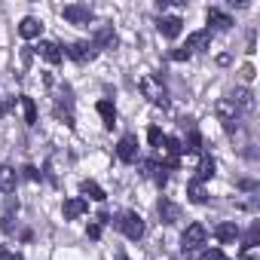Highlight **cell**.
Returning a JSON list of instances; mask_svg holds the SVG:
<instances>
[{
	"label": "cell",
	"instance_id": "6da1fadb",
	"mask_svg": "<svg viewBox=\"0 0 260 260\" xmlns=\"http://www.w3.org/2000/svg\"><path fill=\"white\" fill-rule=\"evenodd\" d=\"M116 226L122 230L125 239H132V242H138V239L144 236V220H141V214H135V211H125V214L116 220Z\"/></svg>",
	"mask_w": 260,
	"mask_h": 260
},
{
	"label": "cell",
	"instance_id": "7a4b0ae2",
	"mask_svg": "<svg viewBox=\"0 0 260 260\" xmlns=\"http://www.w3.org/2000/svg\"><path fill=\"white\" fill-rule=\"evenodd\" d=\"M205 239H208V230H205L202 223H190V226L184 230V236H181V248H184V251H199V248L205 245Z\"/></svg>",
	"mask_w": 260,
	"mask_h": 260
},
{
	"label": "cell",
	"instance_id": "3957f363",
	"mask_svg": "<svg viewBox=\"0 0 260 260\" xmlns=\"http://www.w3.org/2000/svg\"><path fill=\"white\" fill-rule=\"evenodd\" d=\"M217 116H220V122H223V128L233 135L236 128H239V110L233 107V101L230 98H223V101H217Z\"/></svg>",
	"mask_w": 260,
	"mask_h": 260
},
{
	"label": "cell",
	"instance_id": "277c9868",
	"mask_svg": "<svg viewBox=\"0 0 260 260\" xmlns=\"http://www.w3.org/2000/svg\"><path fill=\"white\" fill-rule=\"evenodd\" d=\"M116 156H119L122 162H138V138H135V135L119 138V144H116Z\"/></svg>",
	"mask_w": 260,
	"mask_h": 260
},
{
	"label": "cell",
	"instance_id": "5b68a950",
	"mask_svg": "<svg viewBox=\"0 0 260 260\" xmlns=\"http://www.w3.org/2000/svg\"><path fill=\"white\" fill-rule=\"evenodd\" d=\"M61 16H64L71 25H89V22H92V10L83 7V4H71V7H64Z\"/></svg>",
	"mask_w": 260,
	"mask_h": 260
},
{
	"label": "cell",
	"instance_id": "8992f818",
	"mask_svg": "<svg viewBox=\"0 0 260 260\" xmlns=\"http://www.w3.org/2000/svg\"><path fill=\"white\" fill-rule=\"evenodd\" d=\"M68 55H71L74 61H92V58L98 55V49H95V43H92V40H80V43L68 46Z\"/></svg>",
	"mask_w": 260,
	"mask_h": 260
},
{
	"label": "cell",
	"instance_id": "52a82bcc",
	"mask_svg": "<svg viewBox=\"0 0 260 260\" xmlns=\"http://www.w3.org/2000/svg\"><path fill=\"white\" fill-rule=\"evenodd\" d=\"M230 101H233L236 110H245V113L254 110V92H251V89H236V92L230 95Z\"/></svg>",
	"mask_w": 260,
	"mask_h": 260
},
{
	"label": "cell",
	"instance_id": "ba28073f",
	"mask_svg": "<svg viewBox=\"0 0 260 260\" xmlns=\"http://www.w3.org/2000/svg\"><path fill=\"white\" fill-rule=\"evenodd\" d=\"M156 28H159V34H162V37H169V40H175V37L181 34V28H184V22H181L178 16H166V19H159V25H156Z\"/></svg>",
	"mask_w": 260,
	"mask_h": 260
},
{
	"label": "cell",
	"instance_id": "9c48e42d",
	"mask_svg": "<svg viewBox=\"0 0 260 260\" xmlns=\"http://www.w3.org/2000/svg\"><path fill=\"white\" fill-rule=\"evenodd\" d=\"M92 43H95L98 52H101V49H116V34H113V28H98L95 37H92Z\"/></svg>",
	"mask_w": 260,
	"mask_h": 260
},
{
	"label": "cell",
	"instance_id": "30bf717a",
	"mask_svg": "<svg viewBox=\"0 0 260 260\" xmlns=\"http://www.w3.org/2000/svg\"><path fill=\"white\" fill-rule=\"evenodd\" d=\"M208 46H211V34H208V31H196V34L187 37V49H190V55H193V52H205Z\"/></svg>",
	"mask_w": 260,
	"mask_h": 260
},
{
	"label": "cell",
	"instance_id": "8fae6325",
	"mask_svg": "<svg viewBox=\"0 0 260 260\" xmlns=\"http://www.w3.org/2000/svg\"><path fill=\"white\" fill-rule=\"evenodd\" d=\"M214 236H217V242L230 245V242H236V239H239V226H236L233 220H223V223H217V226H214Z\"/></svg>",
	"mask_w": 260,
	"mask_h": 260
},
{
	"label": "cell",
	"instance_id": "7c38bea8",
	"mask_svg": "<svg viewBox=\"0 0 260 260\" xmlns=\"http://www.w3.org/2000/svg\"><path fill=\"white\" fill-rule=\"evenodd\" d=\"M37 55H40V58H46L49 64H58V61H61V49H58V43H49V40H40Z\"/></svg>",
	"mask_w": 260,
	"mask_h": 260
},
{
	"label": "cell",
	"instance_id": "4fadbf2b",
	"mask_svg": "<svg viewBox=\"0 0 260 260\" xmlns=\"http://www.w3.org/2000/svg\"><path fill=\"white\" fill-rule=\"evenodd\" d=\"M40 31H43V25H40L34 16H28V19H22V22H19V34H22L25 40H34V37H40Z\"/></svg>",
	"mask_w": 260,
	"mask_h": 260
},
{
	"label": "cell",
	"instance_id": "5bb4252c",
	"mask_svg": "<svg viewBox=\"0 0 260 260\" xmlns=\"http://www.w3.org/2000/svg\"><path fill=\"white\" fill-rule=\"evenodd\" d=\"M86 208H89V205H86V199H80V196H71V199H64V220H74V217H80Z\"/></svg>",
	"mask_w": 260,
	"mask_h": 260
},
{
	"label": "cell",
	"instance_id": "9a60e30c",
	"mask_svg": "<svg viewBox=\"0 0 260 260\" xmlns=\"http://www.w3.org/2000/svg\"><path fill=\"white\" fill-rule=\"evenodd\" d=\"M159 217H162V223H178L181 220V208L175 202H169V199H159Z\"/></svg>",
	"mask_w": 260,
	"mask_h": 260
},
{
	"label": "cell",
	"instance_id": "2e32d148",
	"mask_svg": "<svg viewBox=\"0 0 260 260\" xmlns=\"http://www.w3.org/2000/svg\"><path fill=\"white\" fill-rule=\"evenodd\" d=\"M16 181H19L16 169L0 166V190H4V193H16Z\"/></svg>",
	"mask_w": 260,
	"mask_h": 260
},
{
	"label": "cell",
	"instance_id": "e0dca14e",
	"mask_svg": "<svg viewBox=\"0 0 260 260\" xmlns=\"http://www.w3.org/2000/svg\"><path fill=\"white\" fill-rule=\"evenodd\" d=\"M208 25H214L217 31H230L233 28V19L226 13H220V10H208Z\"/></svg>",
	"mask_w": 260,
	"mask_h": 260
},
{
	"label": "cell",
	"instance_id": "ac0fdd59",
	"mask_svg": "<svg viewBox=\"0 0 260 260\" xmlns=\"http://www.w3.org/2000/svg\"><path fill=\"white\" fill-rule=\"evenodd\" d=\"M211 175H214V159H211V156H202V159H199V166H196V181H199V184H205Z\"/></svg>",
	"mask_w": 260,
	"mask_h": 260
},
{
	"label": "cell",
	"instance_id": "d6986e66",
	"mask_svg": "<svg viewBox=\"0 0 260 260\" xmlns=\"http://www.w3.org/2000/svg\"><path fill=\"white\" fill-rule=\"evenodd\" d=\"M80 193L89 196V199H95V202H104V199H107V193H104L95 181H83V184H80Z\"/></svg>",
	"mask_w": 260,
	"mask_h": 260
},
{
	"label": "cell",
	"instance_id": "ffe728a7",
	"mask_svg": "<svg viewBox=\"0 0 260 260\" xmlns=\"http://www.w3.org/2000/svg\"><path fill=\"white\" fill-rule=\"evenodd\" d=\"M187 196H190V202H196V205L208 202V190H205V184H199V181H190V187H187Z\"/></svg>",
	"mask_w": 260,
	"mask_h": 260
},
{
	"label": "cell",
	"instance_id": "44dd1931",
	"mask_svg": "<svg viewBox=\"0 0 260 260\" xmlns=\"http://www.w3.org/2000/svg\"><path fill=\"white\" fill-rule=\"evenodd\" d=\"M19 101H22V113H25V122H28V125H34V122H37V104H34V98L22 95Z\"/></svg>",
	"mask_w": 260,
	"mask_h": 260
},
{
	"label": "cell",
	"instance_id": "7402d4cb",
	"mask_svg": "<svg viewBox=\"0 0 260 260\" xmlns=\"http://www.w3.org/2000/svg\"><path fill=\"white\" fill-rule=\"evenodd\" d=\"M98 113H101V119H104V125L107 128H113V122H116V110H113V104L104 98V101H98Z\"/></svg>",
	"mask_w": 260,
	"mask_h": 260
},
{
	"label": "cell",
	"instance_id": "603a6c76",
	"mask_svg": "<svg viewBox=\"0 0 260 260\" xmlns=\"http://www.w3.org/2000/svg\"><path fill=\"white\" fill-rule=\"evenodd\" d=\"M181 147H184L187 153H199V150H202V135L196 132V128H190V135H187V141H181Z\"/></svg>",
	"mask_w": 260,
	"mask_h": 260
},
{
	"label": "cell",
	"instance_id": "cb8c5ba5",
	"mask_svg": "<svg viewBox=\"0 0 260 260\" xmlns=\"http://www.w3.org/2000/svg\"><path fill=\"white\" fill-rule=\"evenodd\" d=\"M159 147H162V150H166V153H169V156H178V153H181V150H184V147H181V141H178V138H175V135H166V138H162V144H159Z\"/></svg>",
	"mask_w": 260,
	"mask_h": 260
},
{
	"label": "cell",
	"instance_id": "d4e9b609",
	"mask_svg": "<svg viewBox=\"0 0 260 260\" xmlns=\"http://www.w3.org/2000/svg\"><path fill=\"white\" fill-rule=\"evenodd\" d=\"M199 260H226V254H223L220 248H205V251L199 254Z\"/></svg>",
	"mask_w": 260,
	"mask_h": 260
},
{
	"label": "cell",
	"instance_id": "484cf974",
	"mask_svg": "<svg viewBox=\"0 0 260 260\" xmlns=\"http://www.w3.org/2000/svg\"><path fill=\"white\" fill-rule=\"evenodd\" d=\"M162 138H166V135L159 132L156 125H150V128H147V141H150V147H159V144H162Z\"/></svg>",
	"mask_w": 260,
	"mask_h": 260
},
{
	"label": "cell",
	"instance_id": "4316f807",
	"mask_svg": "<svg viewBox=\"0 0 260 260\" xmlns=\"http://www.w3.org/2000/svg\"><path fill=\"white\" fill-rule=\"evenodd\" d=\"M187 58H190V49L187 46H181V49L172 52V61H187Z\"/></svg>",
	"mask_w": 260,
	"mask_h": 260
},
{
	"label": "cell",
	"instance_id": "83f0119b",
	"mask_svg": "<svg viewBox=\"0 0 260 260\" xmlns=\"http://www.w3.org/2000/svg\"><path fill=\"white\" fill-rule=\"evenodd\" d=\"M22 172H25V178H28V181H40V172H37L34 166H25Z\"/></svg>",
	"mask_w": 260,
	"mask_h": 260
},
{
	"label": "cell",
	"instance_id": "f1b7e54d",
	"mask_svg": "<svg viewBox=\"0 0 260 260\" xmlns=\"http://www.w3.org/2000/svg\"><path fill=\"white\" fill-rule=\"evenodd\" d=\"M86 233H89V239H98V236H101V223H89Z\"/></svg>",
	"mask_w": 260,
	"mask_h": 260
},
{
	"label": "cell",
	"instance_id": "f546056e",
	"mask_svg": "<svg viewBox=\"0 0 260 260\" xmlns=\"http://www.w3.org/2000/svg\"><path fill=\"white\" fill-rule=\"evenodd\" d=\"M0 260H22V257L13 254V251H7V248H0Z\"/></svg>",
	"mask_w": 260,
	"mask_h": 260
},
{
	"label": "cell",
	"instance_id": "4dcf8cb0",
	"mask_svg": "<svg viewBox=\"0 0 260 260\" xmlns=\"http://www.w3.org/2000/svg\"><path fill=\"white\" fill-rule=\"evenodd\" d=\"M242 77H245V80H254V68H251V64H245V68H242Z\"/></svg>",
	"mask_w": 260,
	"mask_h": 260
},
{
	"label": "cell",
	"instance_id": "1f68e13d",
	"mask_svg": "<svg viewBox=\"0 0 260 260\" xmlns=\"http://www.w3.org/2000/svg\"><path fill=\"white\" fill-rule=\"evenodd\" d=\"M119 260H128V257H122V254H119Z\"/></svg>",
	"mask_w": 260,
	"mask_h": 260
},
{
	"label": "cell",
	"instance_id": "d6a6232c",
	"mask_svg": "<svg viewBox=\"0 0 260 260\" xmlns=\"http://www.w3.org/2000/svg\"><path fill=\"white\" fill-rule=\"evenodd\" d=\"M172 260H178V257H172Z\"/></svg>",
	"mask_w": 260,
	"mask_h": 260
}]
</instances>
